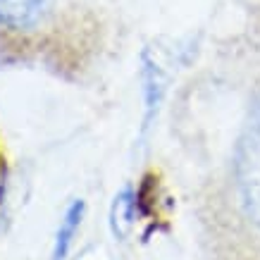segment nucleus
Returning a JSON list of instances; mask_svg holds the SVG:
<instances>
[{
	"mask_svg": "<svg viewBox=\"0 0 260 260\" xmlns=\"http://www.w3.org/2000/svg\"><path fill=\"white\" fill-rule=\"evenodd\" d=\"M84 213H86V203L84 201H72L64 210V217L60 220V227H57L55 234V244H53V260H64L67 253L72 248V241L77 237V232L81 227V220H84Z\"/></svg>",
	"mask_w": 260,
	"mask_h": 260,
	"instance_id": "20e7f679",
	"label": "nucleus"
},
{
	"mask_svg": "<svg viewBox=\"0 0 260 260\" xmlns=\"http://www.w3.org/2000/svg\"><path fill=\"white\" fill-rule=\"evenodd\" d=\"M232 196L241 217L260 234V103L251 110L232 153Z\"/></svg>",
	"mask_w": 260,
	"mask_h": 260,
	"instance_id": "f257e3e1",
	"label": "nucleus"
},
{
	"mask_svg": "<svg viewBox=\"0 0 260 260\" xmlns=\"http://www.w3.org/2000/svg\"><path fill=\"white\" fill-rule=\"evenodd\" d=\"M141 84H143V105H146V115H143V129H148L153 117L158 115V108L165 95V77L155 57H150L148 50L141 53Z\"/></svg>",
	"mask_w": 260,
	"mask_h": 260,
	"instance_id": "7ed1b4c3",
	"label": "nucleus"
},
{
	"mask_svg": "<svg viewBox=\"0 0 260 260\" xmlns=\"http://www.w3.org/2000/svg\"><path fill=\"white\" fill-rule=\"evenodd\" d=\"M50 12V0H0V26L31 31Z\"/></svg>",
	"mask_w": 260,
	"mask_h": 260,
	"instance_id": "f03ea898",
	"label": "nucleus"
},
{
	"mask_svg": "<svg viewBox=\"0 0 260 260\" xmlns=\"http://www.w3.org/2000/svg\"><path fill=\"white\" fill-rule=\"evenodd\" d=\"M134 213H136V198L132 193V189L126 186V189H122L115 196L110 208V227H112V234L117 239H124L126 232L132 229Z\"/></svg>",
	"mask_w": 260,
	"mask_h": 260,
	"instance_id": "39448f33",
	"label": "nucleus"
}]
</instances>
